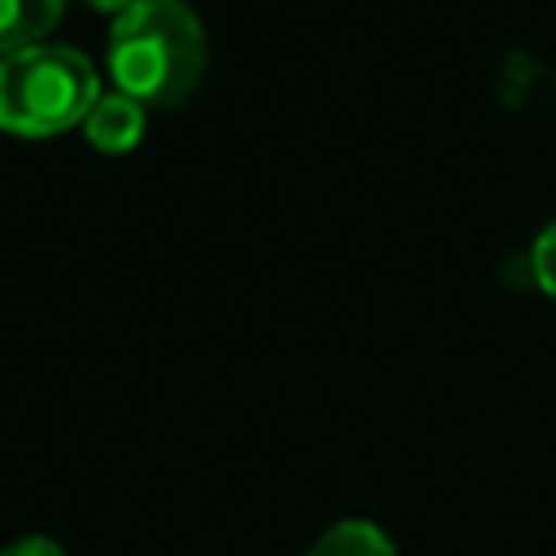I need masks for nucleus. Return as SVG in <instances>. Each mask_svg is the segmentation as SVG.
Returning a JSON list of instances; mask_svg holds the SVG:
<instances>
[{"label": "nucleus", "instance_id": "nucleus-1", "mask_svg": "<svg viewBox=\"0 0 556 556\" xmlns=\"http://www.w3.org/2000/svg\"><path fill=\"white\" fill-rule=\"evenodd\" d=\"M104 61L113 91L143 109H174L204 78V26L182 0H139L113 17Z\"/></svg>", "mask_w": 556, "mask_h": 556}, {"label": "nucleus", "instance_id": "nucleus-5", "mask_svg": "<svg viewBox=\"0 0 556 556\" xmlns=\"http://www.w3.org/2000/svg\"><path fill=\"white\" fill-rule=\"evenodd\" d=\"M308 556H395V547L374 521H339L308 547Z\"/></svg>", "mask_w": 556, "mask_h": 556}, {"label": "nucleus", "instance_id": "nucleus-2", "mask_svg": "<svg viewBox=\"0 0 556 556\" xmlns=\"http://www.w3.org/2000/svg\"><path fill=\"white\" fill-rule=\"evenodd\" d=\"M100 78L78 48L35 43L0 61V130L48 139L83 126L100 100Z\"/></svg>", "mask_w": 556, "mask_h": 556}, {"label": "nucleus", "instance_id": "nucleus-4", "mask_svg": "<svg viewBox=\"0 0 556 556\" xmlns=\"http://www.w3.org/2000/svg\"><path fill=\"white\" fill-rule=\"evenodd\" d=\"M61 13L65 0H0V61L35 43H48Z\"/></svg>", "mask_w": 556, "mask_h": 556}, {"label": "nucleus", "instance_id": "nucleus-6", "mask_svg": "<svg viewBox=\"0 0 556 556\" xmlns=\"http://www.w3.org/2000/svg\"><path fill=\"white\" fill-rule=\"evenodd\" d=\"M530 274L539 282V291H547L556 300V222L539 230V239L530 243Z\"/></svg>", "mask_w": 556, "mask_h": 556}, {"label": "nucleus", "instance_id": "nucleus-3", "mask_svg": "<svg viewBox=\"0 0 556 556\" xmlns=\"http://www.w3.org/2000/svg\"><path fill=\"white\" fill-rule=\"evenodd\" d=\"M143 126H148V109H143L139 100H130V96H122V91H104V96L96 100V109L87 113L83 135H87L91 148L122 156V152H130V148L143 139Z\"/></svg>", "mask_w": 556, "mask_h": 556}, {"label": "nucleus", "instance_id": "nucleus-7", "mask_svg": "<svg viewBox=\"0 0 556 556\" xmlns=\"http://www.w3.org/2000/svg\"><path fill=\"white\" fill-rule=\"evenodd\" d=\"M0 556H65V552L43 534H26V539H13L9 547H0Z\"/></svg>", "mask_w": 556, "mask_h": 556}, {"label": "nucleus", "instance_id": "nucleus-8", "mask_svg": "<svg viewBox=\"0 0 556 556\" xmlns=\"http://www.w3.org/2000/svg\"><path fill=\"white\" fill-rule=\"evenodd\" d=\"M83 4L96 9V13H113V17H117V13H126V9L139 4V0H83Z\"/></svg>", "mask_w": 556, "mask_h": 556}]
</instances>
